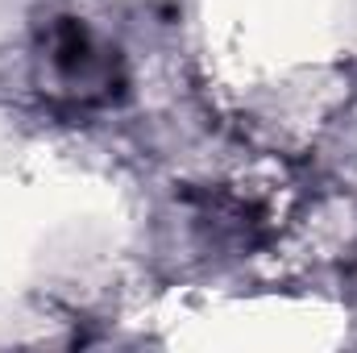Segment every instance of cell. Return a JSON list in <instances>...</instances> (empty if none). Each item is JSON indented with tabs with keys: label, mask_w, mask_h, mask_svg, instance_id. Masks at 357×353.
I'll return each mask as SVG.
<instances>
[{
	"label": "cell",
	"mask_w": 357,
	"mask_h": 353,
	"mask_svg": "<svg viewBox=\"0 0 357 353\" xmlns=\"http://www.w3.org/2000/svg\"><path fill=\"white\" fill-rule=\"evenodd\" d=\"M38 91L63 108H108L125 91V67L88 21L50 17L33 46Z\"/></svg>",
	"instance_id": "6da1fadb"
}]
</instances>
